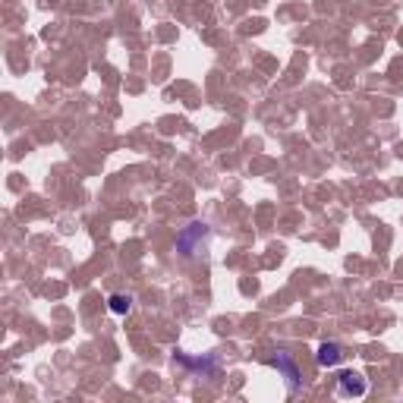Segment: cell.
Instances as JSON below:
<instances>
[{
	"instance_id": "obj_3",
	"label": "cell",
	"mask_w": 403,
	"mask_h": 403,
	"mask_svg": "<svg viewBox=\"0 0 403 403\" xmlns=\"http://www.w3.org/2000/svg\"><path fill=\"white\" fill-rule=\"evenodd\" d=\"M369 391L365 378L359 372H341L337 375V394L341 397H363Z\"/></svg>"
},
{
	"instance_id": "obj_5",
	"label": "cell",
	"mask_w": 403,
	"mask_h": 403,
	"mask_svg": "<svg viewBox=\"0 0 403 403\" xmlns=\"http://www.w3.org/2000/svg\"><path fill=\"white\" fill-rule=\"evenodd\" d=\"M177 359L183 365H189V369H195V372H202V375H211V372H217V363L215 359H189V356H183V353H177Z\"/></svg>"
},
{
	"instance_id": "obj_6",
	"label": "cell",
	"mask_w": 403,
	"mask_h": 403,
	"mask_svg": "<svg viewBox=\"0 0 403 403\" xmlns=\"http://www.w3.org/2000/svg\"><path fill=\"white\" fill-rule=\"evenodd\" d=\"M108 306H110V312L114 315H126V312L132 309V296H126V293H114L108 300Z\"/></svg>"
},
{
	"instance_id": "obj_4",
	"label": "cell",
	"mask_w": 403,
	"mask_h": 403,
	"mask_svg": "<svg viewBox=\"0 0 403 403\" xmlns=\"http://www.w3.org/2000/svg\"><path fill=\"white\" fill-rule=\"evenodd\" d=\"M341 359H343L341 343H321V347H318V353H315V363L321 365V369H334Z\"/></svg>"
},
{
	"instance_id": "obj_1",
	"label": "cell",
	"mask_w": 403,
	"mask_h": 403,
	"mask_svg": "<svg viewBox=\"0 0 403 403\" xmlns=\"http://www.w3.org/2000/svg\"><path fill=\"white\" fill-rule=\"evenodd\" d=\"M211 227L205 224V221H193V224H186L183 230L177 233V252L186 258H195L202 252V246H205V240H208Z\"/></svg>"
},
{
	"instance_id": "obj_2",
	"label": "cell",
	"mask_w": 403,
	"mask_h": 403,
	"mask_svg": "<svg viewBox=\"0 0 403 403\" xmlns=\"http://www.w3.org/2000/svg\"><path fill=\"white\" fill-rule=\"evenodd\" d=\"M271 363H274V369H278V372L284 375V381H287V391H290V394H296V391H300V384H302L296 363L287 356V353H278V356H274Z\"/></svg>"
}]
</instances>
